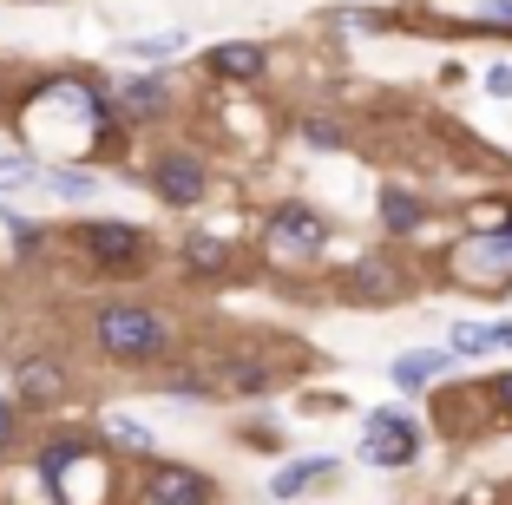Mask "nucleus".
Masks as SVG:
<instances>
[{
	"mask_svg": "<svg viewBox=\"0 0 512 505\" xmlns=\"http://www.w3.org/2000/svg\"><path fill=\"white\" fill-rule=\"evenodd\" d=\"M329 479H335V460H322V453H316V460H296V466H283V473L270 479V492H276V499H302V492L329 486Z\"/></svg>",
	"mask_w": 512,
	"mask_h": 505,
	"instance_id": "14",
	"label": "nucleus"
},
{
	"mask_svg": "<svg viewBox=\"0 0 512 505\" xmlns=\"http://www.w3.org/2000/svg\"><path fill=\"white\" fill-rule=\"evenodd\" d=\"M20 440H27V407L14 394H0V460H14Z\"/></svg>",
	"mask_w": 512,
	"mask_h": 505,
	"instance_id": "20",
	"label": "nucleus"
},
{
	"mask_svg": "<svg viewBox=\"0 0 512 505\" xmlns=\"http://www.w3.org/2000/svg\"><path fill=\"white\" fill-rule=\"evenodd\" d=\"M112 112H119L125 125H158V119H171V86L158 73L125 79V86L112 92Z\"/></svg>",
	"mask_w": 512,
	"mask_h": 505,
	"instance_id": "10",
	"label": "nucleus"
},
{
	"mask_svg": "<svg viewBox=\"0 0 512 505\" xmlns=\"http://www.w3.org/2000/svg\"><path fill=\"white\" fill-rule=\"evenodd\" d=\"M486 348H512V322H499V328H486Z\"/></svg>",
	"mask_w": 512,
	"mask_h": 505,
	"instance_id": "27",
	"label": "nucleus"
},
{
	"mask_svg": "<svg viewBox=\"0 0 512 505\" xmlns=\"http://www.w3.org/2000/svg\"><path fill=\"white\" fill-rule=\"evenodd\" d=\"M381 223H388L394 237H414L427 223V210H421V197H407V191H381Z\"/></svg>",
	"mask_w": 512,
	"mask_h": 505,
	"instance_id": "18",
	"label": "nucleus"
},
{
	"mask_svg": "<svg viewBox=\"0 0 512 505\" xmlns=\"http://www.w3.org/2000/svg\"><path fill=\"white\" fill-rule=\"evenodd\" d=\"M388 374H394V387H427V381L447 374V355H440V348H414V355H401Z\"/></svg>",
	"mask_w": 512,
	"mask_h": 505,
	"instance_id": "16",
	"label": "nucleus"
},
{
	"mask_svg": "<svg viewBox=\"0 0 512 505\" xmlns=\"http://www.w3.org/2000/svg\"><path fill=\"white\" fill-rule=\"evenodd\" d=\"M453 283L467 289H506L512 283V230H486V237H467L447 256Z\"/></svg>",
	"mask_w": 512,
	"mask_h": 505,
	"instance_id": "5",
	"label": "nucleus"
},
{
	"mask_svg": "<svg viewBox=\"0 0 512 505\" xmlns=\"http://www.w3.org/2000/svg\"><path fill=\"white\" fill-rule=\"evenodd\" d=\"M86 335H92V348H99V361H112V368H158V361H171L165 309H151V302H138V296L92 302Z\"/></svg>",
	"mask_w": 512,
	"mask_h": 505,
	"instance_id": "1",
	"label": "nucleus"
},
{
	"mask_svg": "<svg viewBox=\"0 0 512 505\" xmlns=\"http://www.w3.org/2000/svg\"><path fill=\"white\" fill-rule=\"evenodd\" d=\"M342 296L362 302V309H381V302L407 296V276L394 269V256H355V263L342 269Z\"/></svg>",
	"mask_w": 512,
	"mask_h": 505,
	"instance_id": "9",
	"label": "nucleus"
},
{
	"mask_svg": "<svg viewBox=\"0 0 512 505\" xmlns=\"http://www.w3.org/2000/svg\"><path fill=\"white\" fill-rule=\"evenodd\" d=\"M7 394H14L27 414H46V407H60L66 394H73V374H66V361H53V355H14L7 361Z\"/></svg>",
	"mask_w": 512,
	"mask_h": 505,
	"instance_id": "6",
	"label": "nucleus"
},
{
	"mask_svg": "<svg viewBox=\"0 0 512 505\" xmlns=\"http://www.w3.org/2000/svg\"><path fill=\"white\" fill-rule=\"evenodd\" d=\"M480 27H512V0H480Z\"/></svg>",
	"mask_w": 512,
	"mask_h": 505,
	"instance_id": "23",
	"label": "nucleus"
},
{
	"mask_svg": "<svg viewBox=\"0 0 512 505\" xmlns=\"http://www.w3.org/2000/svg\"><path fill=\"white\" fill-rule=\"evenodd\" d=\"M40 184V158L33 151H0V191H33Z\"/></svg>",
	"mask_w": 512,
	"mask_h": 505,
	"instance_id": "19",
	"label": "nucleus"
},
{
	"mask_svg": "<svg viewBox=\"0 0 512 505\" xmlns=\"http://www.w3.org/2000/svg\"><path fill=\"white\" fill-rule=\"evenodd\" d=\"M184 46H191V33H132L119 53H125V60H138V66H165V60H178Z\"/></svg>",
	"mask_w": 512,
	"mask_h": 505,
	"instance_id": "15",
	"label": "nucleus"
},
{
	"mask_svg": "<svg viewBox=\"0 0 512 505\" xmlns=\"http://www.w3.org/2000/svg\"><path fill=\"white\" fill-rule=\"evenodd\" d=\"M362 453H368V466H414L421 460V427L407 414H394V407H381V414H368Z\"/></svg>",
	"mask_w": 512,
	"mask_h": 505,
	"instance_id": "8",
	"label": "nucleus"
},
{
	"mask_svg": "<svg viewBox=\"0 0 512 505\" xmlns=\"http://www.w3.org/2000/svg\"><path fill=\"white\" fill-rule=\"evenodd\" d=\"M263 66H270V53L250 40H224L204 53V73L211 79H237V86H250V79H263Z\"/></svg>",
	"mask_w": 512,
	"mask_h": 505,
	"instance_id": "11",
	"label": "nucleus"
},
{
	"mask_svg": "<svg viewBox=\"0 0 512 505\" xmlns=\"http://www.w3.org/2000/svg\"><path fill=\"white\" fill-rule=\"evenodd\" d=\"M263 250L276 263H309V256L329 250V217L316 204H276L270 223H263Z\"/></svg>",
	"mask_w": 512,
	"mask_h": 505,
	"instance_id": "3",
	"label": "nucleus"
},
{
	"mask_svg": "<svg viewBox=\"0 0 512 505\" xmlns=\"http://www.w3.org/2000/svg\"><path fill=\"white\" fill-rule=\"evenodd\" d=\"M230 243L224 237H184V250H178V263H184V276H230Z\"/></svg>",
	"mask_w": 512,
	"mask_h": 505,
	"instance_id": "13",
	"label": "nucleus"
},
{
	"mask_svg": "<svg viewBox=\"0 0 512 505\" xmlns=\"http://www.w3.org/2000/svg\"><path fill=\"white\" fill-rule=\"evenodd\" d=\"M453 355H486V328L460 322V328H453Z\"/></svg>",
	"mask_w": 512,
	"mask_h": 505,
	"instance_id": "22",
	"label": "nucleus"
},
{
	"mask_svg": "<svg viewBox=\"0 0 512 505\" xmlns=\"http://www.w3.org/2000/svg\"><path fill=\"white\" fill-rule=\"evenodd\" d=\"M138 505H217V486L184 460H151L138 479Z\"/></svg>",
	"mask_w": 512,
	"mask_h": 505,
	"instance_id": "7",
	"label": "nucleus"
},
{
	"mask_svg": "<svg viewBox=\"0 0 512 505\" xmlns=\"http://www.w3.org/2000/svg\"><path fill=\"white\" fill-rule=\"evenodd\" d=\"M499 230H512V217H506V223H499Z\"/></svg>",
	"mask_w": 512,
	"mask_h": 505,
	"instance_id": "28",
	"label": "nucleus"
},
{
	"mask_svg": "<svg viewBox=\"0 0 512 505\" xmlns=\"http://www.w3.org/2000/svg\"><path fill=\"white\" fill-rule=\"evenodd\" d=\"M309 145H342V132H335V125H322V119H309Z\"/></svg>",
	"mask_w": 512,
	"mask_h": 505,
	"instance_id": "26",
	"label": "nucleus"
},
{
	"mask_svg": "<svg viewBox=\"0 0 512 505\" xmlns=\"http://www.w3.org/2000/svg\"><path fill=\"white\" fill-rule=\"evenodd\" d=\"M486 394H493V407H499V414H512V374H499V381L486 387Z\"/></svg>",
	"mask_w": 512,
	"mask_h": 505,
	"instance_id": "25",
	"label": "nucleus"
},
{
	"mask_svg": "<svg viewBox=\"0 0 512 505\" xmlns=\"http://www.w3.org/2000/svg\"><path fill=\"white\" fill-rule=\"evenodd\" d=\"M33 191L60 197V204H86V197H99V171H86V164H40Z\"/></svg>",
	"mask_w": 512,
	"mask_h": 505,
	"instance_id": "12",
	"label": "nucleus"
},
{
	"mask_svg": "<svg viewBox=\"0 0 512 505\" xmlns=\"http://www.w3.org/2000/svg\"><path fill=\"white\" fill-rule=\"evenodd\" d=\"M66 250L86 276H106V283H125V276H145L151 269V237L125 217H79L66 223Z\"/></svg>",
	"mask_w": 512,
	"mask_h": 505,
	"instance_id": "2",
	"label": "nucleus"
},
{
	"mask_svg": "<svg viewBox=\"0 0 512 505\" xmlns=\"http://www.w3.org/2000/svg\"><path fill=\"white\" fill-rule=\"evenodd\" d=\"M145 178H151V197H158L165 210H197V204H204V191H211V171H204V158H197V151H184V145L158 151Z\"/></svg>",
	"mask_w": 512,
	"mask_h": 505,
	"instance_id": "4",
	"label": "nucleus"
},
{
	"mask_svg": "<svg viewBox=\"0 0 512 505\" xmlns=\"http://www.w3.org/2000/svg\"><path fill=\"white\" fill-rule=\"evenodd\" d=\"M486 92H493V99H506V92H512V66H486Z\"/></svg>",
	"mask_w": 512,
	"mask_h": 505,
	"instance_id": "24",
	"label": "nucleus"
},
{
	"mask_svg": "<svg viewBox=\"0 0 512 505\" xmlns=\"http://www.w3.org/2000/svg\"><path fill=\"white\" fill-rule=\"evenodd\" d=\"M106 440L132 446V453H151V433L138 427V420H125V414H106Z\"/></svg>",
	"mask_w": 512,
	"mask_h": 505,
	"instance_id": "21",
	"label": "nucleus"
},
{
	"mask_svg": "<svg viewBox=\"0 0 512 505\" xmlns=\"http://www.w3.org/2000/svg\"><path fill=\"white\" fill-rule=\"evenodd\" d=\"M0 230L14 237V256H20V263H40V250L53 243V230H46V223H27V217H14V210H0Z\"/></svg>",
	"mask_w": 512,
	"mask_h": 505,
	"instance_id": "17",
	"label": "nucleus"
}]
</instances>
